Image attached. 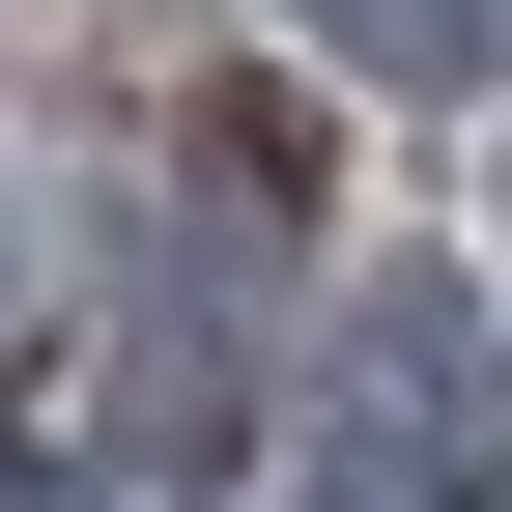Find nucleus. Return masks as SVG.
I'll use <instances>...</instances> for the list:
<instances>
[{
    "mask_svg": "<svg viewBox=\"0 0 512 512\" xmlns=\"http://www.w3.org/2000/svg\"><path fill=\"white\" fill-rule=\"evenodd\" d=\"M342 57H399V86H484V0H313Z\"/></svg>",
    "mask_w": 512,
    "mask_h": 512,
    "instance_id": "f03ea898",
    "label": "nucleus"
},
{
    "mask_svg": "<svg viewBox=\"0 0 512 512\" xmlns=\"http://www.w3.org/2000/svg\"><path fill=\"white\" fill-rule=\"evenodd\" d=\"M342 512H484V285L399 256L342 313Z\"/></svg>",
    "mask_w": 512,
    "mask_h": 512,
    "instance_id": "f257e3e1",
    "label": "nucleus"
},
{
    "mask_svg": "<svg viewBox=\"0 0 512 512\" xmlns=\"http://www.w3.org/2000/svg\"><path fill=\"white\" fill-rule=\"evenodd\" d=\"M0 313H29V200H0Z\"/></svg>",
    "mask_w": 512,
    "mask_h": 512,
    "instance_id": "7ed1b4c3",
    "label": "nucleus"
}]
</instances>
